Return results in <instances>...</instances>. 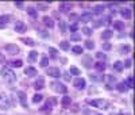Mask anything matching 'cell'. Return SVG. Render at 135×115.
Segmentation results:
<instances>
[{
  "label": "cell",
  "instance_id": "cell-1",
  "mask_svg": "<svg viewBox=\"0 0 135 115\" xmlns=\"http://www.w3.org/2000/svg\"><path fill=\"white\" fill-rule=\"evenodd\" d=\"M0 75H2V77L6 80L7 83H9V84H14V83L16 81V75L14 73V71H12L11 68L4 66V68L2 69V72H0Z\"/></svg>",
  "mask_w": 135,
  "mask_h": 115
},
{
  "label": "cell",
  "instance_id": "cell-2",
  "mask_svg": "<svg viewBox=\"0 0 135 115\" xmlns=\"http://www.w3.org/2000/svg\"><path fill=\"white\" fill-rule=\"evenodd\" d=\"M88 104L92 107H96V108H100V110H107L109 107V102L105 99H89Z\"/></svg>",
  "mask_w": 135,
  "mask_h": 115
},
{
  "label": "cell",
  "instance_id": "cell-3",
  "mask_svg": "<svg viewBox=\"0 0 135 115\" xmlns=\"http://www.w3.org/2000/svg\"><path fill=\"white\" fill-rule=\"evenodd\" d=\"M50 87L54 92H57V94H66V91H68V88L60 81H53L50 84Z\"/></svg>",
  "mask_w": 135,
  "mask_h": 115
},
{
  "label": "cell",
  "instance_id": "cell-4",
  "mask_svg": "<svg viewBox=\"0 0 135 115\" xmlns=\"http://www.w3.org/2000/svg\"><path fill=\"white\" fill-rule=\"evenodd\" d=\"M57 104V99H54V98H50L47 102H46V104H45L42 108H41V111L42 112H50L51 110H53V107Z\"/></svg>",
  "mask_w": 135,
  "mask_h": 115
},
{
  "label": "cell",
  "instance_id": "cell-5",
  "mask_svg": "<svg viewBox=\"0 0 135 115\" xmlns=\"http://www.w3.org/2000/svg\"><path fill=\"white\" fill-rule=\"evenodd\" d=\"M9 107H11V102H9L8 96L0 95V108L2 110H9Z\"/></svg>",
  "mask_w": 135,
  "mask_h": 115
},
{
  "label": "cell",
  "instance_id": "cell-6",
  "mask_svg": "<svg viewBox=\"0 0 135 115\" xmlns=\"http://www.w3.org/2000/svg\"><path fill=\"white\" fill-rule=\"evenodd\" d=\"M46 73H47V75H49L50 77H54V79H57V77H60V76H61V71H60L58 68H55V66L47 68Z\"/></svg>",
  "mask_w": 135,
  "mask_h": 115
},
{
  "label": "cell",
  "instance_id": "cell-7",
  "mask_svg": "<svg viewBox=\"0 0 135 115\" xmlns=\"http://www.w3.org/2000/svg\"><path fill=\"white\" fill-rule=\"evenodd\" d=\"M73 85L77 89H84L86 87V81H85V79H83V77H77L74 81H73Z\"/></svg>",
  "mask_w": 135,
  "mask_h": 115
},
{
  "label": "cell",
  "instance_id": "cell-8",
  "mask_svg": "<svg viewBox=\"0 0 135 115\" xmlns=\"http://www.w3.org/2000/svg\"><path fill=\"white\" fill-rule=\"evenodd\" d=\"M108 26V25H111V18L109 16H104V18H101L100 20H97L96 23H95V27H99V26Z\"/></svg>",
  "mask_w": 135,
  "mask_h": 115
},
{
  "label": "cell",
  "instance_id": "cell-9",
  "mask_svg": "<svg viewBox=\"0 0 135 115\" xmlns=\"http://www.w3.org/2000/svg\"><path fill=\"white\" fill-rule=\"evenodd\" d=\"M6 50H7L9 54H18V53H19V48H18L16 45H14V43L6 45Z\"/></svg>",
  "mask_w": 135,
  "mask_h": 115
},
{
  "label": "cell",
  "instance_id": "cell-10",
  "mask_svg": "<svg viewBox=\"0 0 135 115\" xmlns=\"http://www.w3.org/2000/svg\"><path fill=\"white\" fill-rule=\"evenodd\" d=\"M18 96H19V102H20V104H22V107H27V95L25 94V92H22V91H19L18 92Z\"/></svg>",
  "mask_w": 135,
  "mask_h": 115
},
{
  "label": "cell",
  "instance_id": "cell-11",
  "mask_svg": "<svg viewBox=\"0 0 135 115\" xmlns=\"http://www.w3.org/2000/svg\"><path fill=\"white\" fill-rule=\"evenodd\" d=\"M92 18H93V14L92 12H85L81 16H78V20H81L83 23H86V22H91Z\"/></svg>",
  "mask_w": 135,
  "mask_h": 115
},
{
  "label": "cell",
  "instance_id": "cell-12",
  "mask_svg": "<svg viewBox=\"0 0 135 115\" xmlns=\"http://www.w3.org/2000/svg\"><path fill=\"white\" fill-rule=\"evenodd\" d=\"M26 29H27V27H26V25H25L23 22L18 20V22L15 23V31H16V33H25Z\"/></svg>",
  "mask_w": 135,
  "mask_h": 115
},
{
  "label": "cell",
  "instance_id": "cell-13",
  "mask_svg": "<svg viewBox=\"0 0 135 115\" xmlns=\"http://www.w3.org/2000/svg\"><path fill=\"white\" fill-rule=\"evenodd\" d=\"M25 73H26V76H28V77H34V76L38 75V71H37L35 68H32V66H27V68L25 69Z\"/></svg>",
  "mask_w": 135,
  "mask_h": 115
},
{
  "label": "cell",
  "instance_id": "cell-14",
  "mask_svg": "<svg viewBox=\"0 0 135 115\" xmlns=\"http://www.w3.org/2000/svg\"><path fill=\"white\" fill-rule=\"evenodd\" d=\"M34 88H35L37 91L43 89L45 88V79L43 77H38V80L35 81V84H34Z\"/></svg>",
  "mask_w": 135,
  "mask_h": 115
},
{
  "label": "cell",
  "instance_id": "cell-15",
  "mask_svg": "<svg viewBox=\"0 0 135 115\" xmlns=\"http://www.w3.org/2000/svg\"><path fill=\"white\" fill-rule=\"evenodd\" d=\"M103 81H105V84H115L116 83V77L115 76H111V75H105L103 76Z\"/></svg>",
  "mask_w": 135,
  "mask_h": 115
},
{
  "label": "cell",
  "instance_id": "cell-16",
  "mask_svg": "<svg viewBox=\"0 0 135 115\" xmlns=\"http://www.w3.org/2000/svg\"><path fill=\"white\" fill-rule=\"evenodd\" d=\"M120 14H122V16L124 19H131V16H132V12H131L130 8H123L120 11Z\"/></svg>",
  "mask_w": 135,
  "mask_h": 115
},
{
  "label": "cell",
  "instance_id": "cell-17",
  "mask_svg": "<svg viewBox=\"0 0 135 115\" xmlns=\"http://www.w3.org/2000/svg\"><path fill=\"white\" fill-rule=\"evenodd\" d=\"M70 10H72L70 3H61L60 4V11H62V12H69Z\"/></svg>",
  "mask_w": 135,
  "mask_h": 115
},
{
  "label": "cell",
  "instance_id": "cell-18",
  "mask_svg": "<svg viewBox=\"0 0 135 115\" xmlns=\"http://www.w3.org/2000/svg\"><path fill=\"white\" fill-rule=\"evenodd\" d=\"M114 29L118 30V31H123V30H124V22L115 20V22H114Z\"/></svg>",
  "mask_w": 135,
  "mask_h": 115
},
{
  "label": "cell",
  "instance_id": "cell-19",
  "mask_svg": "<svg viewBox=\"0 0 135 115\" xmlns=\"http://www.w3.org/2000/svg\"><path fill=\"white\" fill-rule=\"evenodd\" d=\"M43 23H45V26L49 27V29H53V27H54V22H53V19L49 18V16H45V18H43Z\"/></svg>",
  "mask_w": 135,
  "mask_h": 115
},
{
  "label": "cell",
  "instance_id": "cell-20",
  "mask_svg": "<svg viewBox=\"0 0 135 115\" xmlns=\"http://www.w3.org/2000/svg\"><path fill=\"white\" fill-rule=\"evenodd\" d=\"M70 103H72L70 96H64V98L61 99V104H62L64 107H69V106H70Z\"/></svg>",
  "mask_w": 135,
  "mask_h": 115
},
{
  "label": "cell",
  "instance_id": "cell-21",
  "mask_svg": "<svg viewBox=\"0 0 135 115\" xmlns=\"http://www.w3.org/2000/svg\"><path fill=\"white\" fill-rule=\"evenodd\" d=\"M95 69L97 72H104V69H105V64L103 62V61H99V62H96L95 64Z\"/></svg>",
  "mask_w": 135,
  "mask_h": 115
},
{
  "label": "cell",
  "instance_id": "cell-22",
  "mask_svg": "<svg viewBox=\"0 0 135 115\" xmlns=\"http://www.w3.org/2000/svg\"><path fill=\"white\" fill-rule=\"evenodd\" d=\"M38 60V52H30L28 53V61L30 62H34V61H37Z\"/></svg>",
  "mask_w": 135,
  "mask_h": 115
},
{
  "label": "cell",
  "instance_id": "cell-23",
  "mask_svg": "<svg viewBox=\"0 0 135 115\" xmlns=\"http://www.w3.org/2000/svg\"><path fill=\"white\" fill-rule=\"evenodd\" d=\"M114 69L116 72H122L123 69H124V65H123L122 61H116V62H114Z\"/></svg>",
  "mask_w": 135,
  "mask_h": 115
},
{
  "label": "cell",
  "instance_id": "cell-24",
  "mask_svg": "<svg viewBox=\"0 0 135 115\" xmlns=\"http://www.w3.org/2000/svg\"><path fill=\"white\" fill-rule=\"evenodd\" d=\"M27 14L32 18H37L38 16V11L34 8V7H27Z\"/></svg>",
  "mask_w": 135,
  "mask_h": 115
},
{
  "label": "cell",
  "instance_id": "cell-25",
  "mask_svg": "<svg viewBox=\"0 0 135 115\" xmlns=\"http://www.w3.org/2000/svg\"><path fill=\"white\" fill-rule=\"evenodd\" d=\"M112 35H114V33H112L111 30H104L103 34H101V38L103 39H109V38H112Z\"/></svg>",
  "mask_w": 135,
  "mask_h": 115
},
{
  "label": "cell",
  "instance_id": "cell-26",
  "mask_svg": "<svg viewBox=\"0 0 135 115\" xmlns=\"http://www.w3.org/2000/svg\"><path fill=\"white\" fill-rule=\"evenodd\" d=\"M11 20V15H0V23L2 25H7V23Z\"/></svg>",
  "mask_w": 135,
  "mask_h": 115
},
{
  "label": "cell",
  "instance_id": "cell-27",
  "mask_svg": "<svg viewBox=\"0 0 135 115\" xmlns=\"http://www.w3.org/2000/svg\"><path fill=\"white\" fill-rule=\"evenodd\" d=\"M116 88H118V91H119V92H126V91L128 89L124 81H123V83H119V84L116 85Z\"/></svg>",
  "mask_w": 135,
  "mask_h": 115
},
{
  "label": "cell",
  "instance_id": "cell-28",
  "mask_svg": "<svg viewBox=\"0 0 135 115\" xmlns=\"http://www.w3.org/2000/svg\"><path fill=\"white\" fill-rule=\"evenodd\" d=\"M69 73H70V75H74V76H80V75H81V71H80L78 68H76V66H70Z\"/></svg>",
  "mask_w": 135,
  "mask_h": 115
},
{
  "label": "cell",
  "instance_id": "cell-29",
  "mask_svg": "<svg viewBox=\"0 0 135 115\" xmlns=\"http://www.w3.org/2000/svg\"><path fill=\"white\" fill-rule=\"evenodd\" d=\"M9 65L12 68H20L22 65H23V62H22V60H14V61L9 62Z\"/></svg>",
  "mask_w": 135,
  "mask_h": 115
},
{
  "label": "cell",
  "instance_id": "cell-30",
  "mask_svg": "<svg viewBox=\"0 0 135 115\" xmlns=\"http://www.w3.org/2000/svg\"><path fill=\"white\" fill-rule=\"evenodd\" d=\"M20 41L23 43H26V45H28V46H34V45H35L34 39H31V38H20Z\"/></svg>",
  "mask_w": 135,
  "mask_h": 115
},
{
  "label": "cell",
  "instance_id": "cell-31",
  "mask_svg": "<svg viewBox=\"0 0 135 115\" xmlns=\"http://www.w3.org/2000/svg\"><path fill=\"white\" fill-rule=\"evenodd\" d=\"M42 99H43V96H42L41 94H37V95L32 96V103H35V104H37V103H41Z\"/></svg>",
  "mask_w": 135,
  "mask_h": 115
},
{
  "label": "cell",
  "instance_id": "cell-32",
  "mask_svg": "<svg viewBox=\"0 0 135 115\" xmlns=\"http://www.w3.org/2000/svg\"><path fill=\"white\" fill-rule=\"evenodd\" d=\"M60 48H61L62 50H69V49H70V45L66 41H62V42H60Z\"/></svg>",
  "mask_w": 135,
  "mask_h": 115
},
{
  "label": "cell",
  "instance_id": "cell-33",
  "mask_svg": "<svg viewBox=\"0 0 135 115\" xmlns=\"http://www.w3.org/2000/svg\"><path fill=\"white\" fill-rule=\"evenodd\" d=\"M103 11H104V6H96L95 8H93V12L92 14H101V12H103Z\"/></svg>",
  "mask_w": 135,
  "mask_h": 115
},
{
  "label": "cell",
  "instance_id": "cell-34",
  "mask_svg": "<svg viewBox=\"0 0 135 115\" xmlns=\"http://www.w3.org/2000/svg\"><path fill=\"white\" fill-rule=\"evenodd\" d=\"M72 50H73L74 54H83V52H84V49L81 48V46H73Z\"/></svg>",
  "mask_w": 135,
  "mask_h": 115
},
{
  "label": "cell",
  "instance_id": "cell-35",
  "mask_svg": "<svg viewBox=\"0 0 135 115\" xmlns=\"http://www.w3.org/2000/svg\"><path fill=\"white\" fill-rule=\"evenodd\" d=\"M85 48L89 49V50H92V49L95 48V42H93V41H89V39L85 41Z\"/></svg>",
  "mask_w": 135,
  "mask_h": 115
},
{
  "label": "cell",
  "instance_id": "cell-36",
  "mask_svg": "<svg viewBox=\"0 0 135 115\" xmlns=\"http://www.w3.org/2000/svg\"><path fill=\"white\" fill-rule=\"evenodd\" d=\"M119 50H120L122 54H124V53H128V52L131 50V48H130L128 45H124V46H120V49H119Z\"/></svg>",
  "mask_w": 135,
  "mask_h": 115
},
{
  "label": "cell",
  "instance_id": "cell-37",
  "mask_svg": "<svg viewBox=\"0 0 135 115\" xmlns=\"http://www.w3.org/2000/svg\"><path fill=\"white\" fill-rule=\"evenodd\" d=\"M81 31H83V34H85L86 37L92 35V29H89V27H83V29H81Z\"/></svg>",
  "mask_w": 135,
  "mask_h": 115
},
{
  "label": "cell",
  "instance_id": "cell-38",
  "mask_svg": "<svg viewBox=\"0 0 135 115\" xmlns=\"http://www.w3.org/2000/svg\"><path fill=\"white\" fill-rule=\"evenodd\" d=\"M49 65V58L47 57H42V60H41V66L42 68H46Z\"/></svg>",
  "mask_w": 135,
  "mask_h": 115
},
{
  "label": "cell",
  "instance_id": "cell-39",
  "mask_svg": "<svg viewBox=\"0 0 135 115\" xmlns=\"http://www.w3.org/2000/svg\"><path fill=\"white\" fill-rule=\"evenodd\" d=\"M126 85H127V88H132V76H128L127 77V80H126Z\"/></svg>",
  "mask_w": 135,
  "mask_h": 115
},
{
  "label": "cell",
  "instance_id": "cell-40",
  "mask_svg": "<svg viewBox=\"0 0 135 115\" xmlns=\"http://www.w3.org/2000/svg\"><path fill=\"white\" fill-rule=\"evenodd\" d=\"M70 39L72 41H81V35H78V34H72V35H70Z\"/></svg>",
  "mask_w": 135,
  "mask_h": 115
},
{
  "label": "cell",
  "instance_id": "cell-41",
  "mask_svg": "<svg viewBox=\"0 0 135 115\" xmlns=\"http://www.w3.org/2000/svg\"><path fill=\"white\" fill-rule=\"evenodd\" d=\"M96 57H97V58H99V60H103V61L105 60V54H104V53H101V52H99V53H96Z\"/></svg>",
  "mask_w": 135,
  "mask_h": 115
},
{
  "label": "cell",
  "instance_id": "cell-42",
  "mask_svg": "<svg viewBox=\"0 0 135 115\" xmlns=\"http://www.w3.org/2000/svg\"><path fill=\"white\" fill-rule=\"evenodd\" d=\"M69 29H70V31H72V33H76V31H77V29H78V25H77V23H73V25H70V27H69Z\"/></svg>",
  "mask_w": 135,
  "mask_h": 115
},
{
  "label": "cell",
  "instance_id": "cell-43",
  "mask_svg": "<svg viewBox=\"0 0 135 115\" xmlns=\"http://www.w3.org/2000/svg\"><path fill=\"white\" fill-rule=\"evenodd\" d=\"M60 27H61V33L65 34L66 33V27H65V23L64 22H60Z\"/></svg>",
  "mask_w": 135,
  "mask_h": 115
},
{
  "label": "cell",
  "instance_id": "cell-44",
  "mask_svg": "<svg viewBox=\"0 0 135 115\" xmlns=\"http://www.w3.org/2000/svg\"><path fill=\"white\" fill-rule=\"evenodd\" d=\"M70 77H72V76L69 75V72H65V73H64V79L66 80V81H70Z\"/></svg>",
  "mask_w": 135,
  "mask_h": 115
},
{
  "label": "cell",
  "instance_id": "cell-45",
  "mask_svg": "<svg viewBox=\"0 0 135 115\" xmlns=\"http://www.w3.org/2000/svg\"><path fill=\"white\" fill-rule=\"evenodd\" d=\"M124 68H131V60H126V62H123Z\"/></svg>",
  "mask_w": 135,
  "mask_h": 115
},
{
  "label": "cell",
  "instance_id": "cell-46",
  "mask_svg": "<svg viewBox=\"0 0 135 115\" xmlns=\"http://www.w3.org/2000/svg\"><path fill=\"white\" fill-rule=\"evenodd\" d=\"M49 52L51 53V56H53V57H57V50H55V49L50 48V49H49Z\"/></svg>",
  "mask_w": 135,
  "mask_h": 115
},
{
  "label": "cell",
  "instance_id": "cell-47",
  "mask_svg": "<svg viewBox=\"0 0 135 115\" xmlns=\"http://www.w3.org/2000/svg\"><path fill=\"white\" fill-rule=\"evenodd\" d=\"M103 49H104V50H109V49H111V45H109L108 42H105V43L103 45Z\"/></svg>",
  "mask_w": 135,
  "mask_h": 115
},
{
  "label": "cell",
  "instance_id": "cell-48",
  "mask_svg": "<svg viewBox=\"0 0 135 115\" xmlns=\"http://www.w3.org/2000/svg\"><path fill=\"white\" fill-rule=\"evenodd\" d=\"M0 62H2V64H6V57H4L2 53H0Z\"/></svg>",
  "mask_w": 135,
  "mask_h": 115
},
{
  "label": "cell",
  "instance_id": "cell-49",
  "mask_svg": "<svg viewBox=\"0 0 135 115\" xmlns=\"http://www.w3.org/2000/svg\"><path fill=\"white\" fill-rule=\"evenodd\" d=\"M15 6H16V7H19V8H22L25 4H23V3H15Z\"/></svg>",
  "mask_w": 135,
  "mask_h": 115
},
{
  "label": "cell",
  "instance_id": "cell-50",
  "mask_svg": "<svg viewBox=\"0 0 135 115\" xmlns=\"http://www.w3.org/2000/svg\"><path fill=\"white\" fill-rule=\"evenodd\" d=\"M70 19H76V20H77V19H78V16H77V15H74V14H72V15H70Z\"/></svg>",
  "mask_w": 135,
  "mask_h": 115
},
{
  "label": "cell",
  "instance_id": "cell-51",
  "mask_svg": "<svg viewBox=\"0 0 135 115\" xmlns=\"http://www.w3.org/2000/svg\"><path fill=\"white\" fill-rule=\"evenodd\" d=\"M3 27H6L4 25H2V23H0V29H3Z\"/></svg>",
  "mask_w": 135,
  "mask_h": 115
},
{
  "label": "cell",
  "instance_id": "cell-52",
  "mask_svg": "<svg viewBox=\"0 0 135 115\" xmlns=\"http://www.w3.org/2000/svg\"><path fill=\"white\" fill-rule=\"evenodd\" d=\"M96 115H99V114H96Z\"/></svg>",
  "mask_w": 135,
  "mask_h": 115
}]
</instances>
